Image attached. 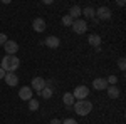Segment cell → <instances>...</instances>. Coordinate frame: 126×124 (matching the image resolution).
Returning a JSON list of instances; mask_svg holds the SVG:
<instances>
[{
    "label": "cell",
    "mask_w": 126,
    "mask_h": 124,
    "mask_svg": "<svg viewBox=\"0 0 126 124\" xmlns=\"http://www.w3.org/2000/svg\"><path fill=\"white\" fill-rule=\"evenodd\" d=\"M0 67L5 70V72H15L20 67V59L17 55H5L0 62Z\"/></svg>",
    "instance_id": "obj_1"
},
{
    "label": "cell",
    "mask_w": 126,
    "mask_h": 124,
    "mask_svg": "<svg viewBox=\"0 0 126 124\" xmlns=\"http://www.w3.org/2000/svg\"><path fill=\"white\" fill-rule=\"evenodd\" d=\"M72 109L76 111L78 116H87L93 111V104H91V101H87V99H84V101H76L74 106H72Z\"/></svg>",
    "instance_id": "obj_2"
},
{
    "label": "cell",
    "mask_w": 126,
    "mask_h": 124,
    "mask_svg": "<svg viewBox=\"0 0 126 124\" xmlns=\"http://www.w3.org/2000/svg\"><path fill=\"white\" fill-rule=\"evenodd\" d=\"M72 96H74V99H78V101H84L87 96H89V89H87L86 86H78L74 89Z\"/></svg>",
    "instance_id": "obj_3"
},
{
    "label": "cell",
    "mask_w": 126,
    "mask_h": 124,
    "mask_svg": "<svg viewBox=\"0 0 126 124\" xmlns=\"http://www.w3.org/2000/svg\"><path fill=\"white\" fill-rule=\"evenodd\" d=\"M71 27H72V30H74L76 34L81 35V34H84V32L87 30V22L86 20H74Z\"/></svg>",
    "instance_id": "obj_4"
},
{
    "label": "cell",
    "mask_w": 126,
    "mask_h": 124,
    "mask_svg": "<svg viewBox=\"0 0 126 124\" xmlns=\"http://www.w3.org/2000/svg\"><path fill=\"white\" fill-rule=\"evenodd\" d=\"M3 49H5V52H7V55H15V52L19 50V44H17L15 40H7V42L3 44Z\"/></svg>",
    "instance_id": "obj_5"
},
{
    "label": "cell",
    "mask_w": 126,
    "mask_h": 124,
    "mask_svg": "<svg viewBox=\"0 0 126 124\" xmlns=\"http://www.w3.org/2000/svg\"><path fill=\"white\" fill-rule=\"evenodd\" d=\"M46 86H47V81H46V79H42V77H34V79H32V87H30V89H35L37 92H40Z\"/></svg>",
    "instance_id": "obj_6"
},
{
    "label": "cell",
    "mask_w": 126,
    "mask_h": 124,
    "mask_svg": "<svg viewBox=\"0 0 126 124\" xmlns=\"http://www.w3.org/2000/svg\"><path fill=\"white\" fill-rule=\"evenodd\" d=\"M93 87H94L96 91H106L108 89V81L103 79V77H97V79L93 81Z\"/></svg>",
    "instance_id": "obj_7"
},
{
    "label": "cell",
    "mask_w": 126,
    "mask_h": 124,
    "mask_svg": "<svg viewBox=\"0 0 126 124\" xmlns=\"http://www.w3.org/2000/svg\"><path fill=\"white\" fill-rule=\"evenodd\" d=\"M96 15H97L99 20H108L111 17V10L108 9V7H99V9L96 10Z\"/></svg>",
    "instance_id": "obj_8"
},
{
    "label": "cell",
    "mask_w": 126,
    "mask_h": 124,
    "mask_svg": "<svg viewBox=\"0 0 126 124\" xmlns=\"http://www.w3.org/2000/svg\"><path fill=\"white\" fill-rule=\"evenodd\" d=\"M3 81L7 82V86L14 87V86H17V82H19V77L15 76V72H7V74H5V77H3Z\"/></svg>",
    "instance_id": "obj_9"
},
{
    "label": "cell",
    "mask_w": 126,
    "mask_h": 124,
    "mask_svg": "<svg viewBox=\"0 0 126 124\" xmlns=\"http://www.w3.org/2000/svg\"><path fill=\"white\" fill-rule=\"evenodd\" d=\"M59 44H61V40H59V37H56V35H49V37L46 39V45H47L49 49H57Z\"/></svg>",
    "instance_id": "obj_10"
},
{
    "label": "cell",
    "mask_w": 126,
    "mask_h": 124,
    "mask_svg": "<svg viewBox=\"0 0 126 124\" xmlns=\"http://www.w3.org/2000/svg\"><path fill=\"white\" fill-rule=\"evenodd\" d=\"M19 97L22 101H30L32 99V89L30 87H22L19 91Z\"/></svg>",
    "instance_id": "obj_11"
},
{
    "label": "cell",
    "mask_w": 126,
    "mask_h": 124,
    "mask_svg": "<svg viewBox=\"0 0 126 124\" xmlns=\"http://www.w3.org/2000/svg\"><path fill=\"white\" fill-rule=\"evenodd\" d=\"M32 27H34L35 32H44V30H46V20L44 19H35L32 22Z\"/></svg>",
    "instance_id": "obj_12"
},
{
    "label": "cell",
    "mask_w": 126,
    "mask_h": 124,
    "mask_svg": "<svg viewBox=\"0 0 126 124\" xmlns=\"http://www.w3.org/2000/svg\"><path fill=\"white\" fill-rule=\"evenodd\" d=\"M87 42H89V45H93V47H99L101 45V37L97 35V34H91L89 39H87Z\"/></svg>",
    "instance_id": "obj_13"
},
{
    "label": "cell",
    "mask_w": 126,
    "mask_h": 124,
    "mask_svg": "<svg viewBox=\"0 0 126 124\" xmlns=\"http://www.w3.org/2000/svg\"><path fill=\"white\" fill-rule=\"evenodd\" d=\"M62 101H64V104L67 106V107H72V106H74V101H76V99H74L72 92H66V94H64V97H62Z\"/></svg>",
    "instance_id": "obj_14"
},
{
    "label": "cell",
    "mask_w": 126,
    "mask_h": 124,
    "mask_svg": "<svg viewBox=\"0 0 126 124\" xmlns=\"http://www.w3.org/2000/svg\"><path fill=\"white\" fill-rule=\"evenodd\" d=\"M108 96L111 97V99H118L119 97V89H118L116 86H108Z\"/></svg>",
    "instance_id": "obj_15"
},
{
    "label": "cell",
    "mask_w": 126,
    "mask_h": 124,
    "mask_svg": "<svg viewBox=\"0 0 126 124\" xmlns=\"http://www.w3.org/2000/svg\"><path fill=\"white\" fill-rule=\"evenodd\" d=\"M81 14H84V15H86L87 19H93V17L96 15V10L93 9V7H86L84 10H81Z\"/></svg>",
    "instance_id": "obj_16"
},
{
    "label": "cell",
    "mask_w": 126,
    "mask_h": 124,
    "mask_svg": "<svg viewBox=\"0 0 126 124\" xmlns=\"http://www.w3.org/2000/svg\"><path fill=\"white\" fill-rule=\"evenodd\" d=\"M40 96H42L44 99H50V97H52V89H50L49 86H46L42 91H40Z\"/></svg>",
    "instance_id": "obj_17"
},
{
    "label": "cell",
    "mask_w": 126,
    "mask_h": 124,
    "mask_svg": "<svg viewBox=\"0 0 126 124\" xmlns=\"http://www.w3.org/2000/svg\"><path fill=\"white\" fill-rule=\"evenodd\" d=\"M67 15H71L72 19H78L79 15H81V7H78V5H74V7L71 9V12H69Z\"/></svg>",
    "instance_id": "obj_18"
},
{
    "label": "cell",
    "mask_w": 126,
    "mask_h": 124,
    "mask_svg": "<svg viewBox=\"0 0 126 124\" xmlns=\"http://www.w3.org/2000/svg\"><path fill=\"white\" fill-rule=\"evenodd\" d=\"M29 109H30V111H37V109H39V101L30 99V101H29Z\"/></svg>",
    "instance_id": "obj_19"
},
{
    "label": "cell",
    "mask_w": 126,
    "mask_h": 124,
    "mask_svg": "<svg viewBox=\"0 0 126 124\" xmlns=\"http://www.w3.org/2000/svg\"><path fill=\"white\" fill-rule=\"evenodd\" d=\"M72 22H74V19H72L71 15H64V17H62V24H64V25H67V27L72 25Z\"/></svg>",
    "instance_id": "obj_20"
},
{
    "label": "cell",
    "mask_w": 126,
    "mask_h": 124,
    "mask_svg": "<svg viewBox=\"0 0 126 124\" xmlns=\"http://www.w3.org/2000/svg\"><path fill=\"white\" fill-rule=\"evenodd\" d=\"M108 81V86H116V82H118V77L116 76H109L106 79Z\"/></svg>",
    "instance_id": "obj_21"
},
{
    "label": "cell",
    "mask_w": 126,
    "mask_h": 124,
    "mask_svg": "<svg viewBox=\"0 0 126 124\" xmlns=\"http://www.w3.org/2000/svg\"><path fill=\"white\" fill-rule=\"evenodd\" d=\"M118 66H119V69H121V70H125V69H126V60L121 57L119 60H118Z\"/></svg>",
    "instance_id": "obj_22"
},
{
    "label": "cell",
    "mask_w": 126,
    "mask_h": 124,
    "mask_svg": "<svg viewBox=\"0 0 126 124\" xmlns=\"http://www.w3.org/2000/svg\"><path fill=\"white\" fill-rule=\"evenodd\" d=\"M7 40H9V37H7L5 34H0V45H3V44H5Z\"/></svg>",
    "instance_id": "obj_23"
},
{
    "label": "cell",
    "mask_w": 126,
    "mask_h": 124,
    "mask_svg": "<svg viewBox=\"0 0 126 124\" xmlns=\"http://www.w3.org/2000/svg\"><path fill=\"white\" fill-rule=\"evenodd\" d=\"M62 124H78V121L72 119V117H69V119H66V121H62Z\"/></svg>",
    "instance_id": "obj_24"
},
{
    "label": "cell",
    "mask_w": 126,
    "mask_h": 124,
    "mask_svg": "<svg viewBox=\"0 0 126 124\" xmlns=\"http://www.w3.org/2000/svg\"><path fill=\"white\" fill-rule=\"evenodd\" d=\"M5 74H7V72H5V70L0 67V79H3V77H5Z\"/></svg>",
    "instance_id": "obj_25"
},
{
    "label": "cell",
    "mask_w": 126,
    "mask_h": 124,
    "mask_svg": "<svg viewBox=\"0 0 126 124\" xmlns=\"http://www.w3.org/2000/svg\"><path fill=\"white\" fill-rule=\"evenodd\" d=\"M50 124H62V123H61L59 119H52V121H50Z\"/></svg>",
    "instance_id": "obj_26"
}]
</instances>
